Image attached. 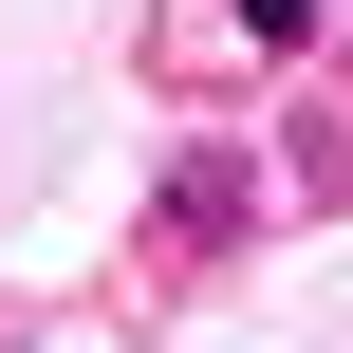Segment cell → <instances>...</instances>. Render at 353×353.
Returning <instances> with one entry per match:
<instances>
[{"mask_svg": "<svg viewBox=\"0 0 353 353\" xmlns=\"http://www.w3.org/2000/svg\"><path fill=\"white\" fill-rule=\"evenodd\" d=\"M242 37H316V0H242Z\"/></svg>", "mask_w": 353, "mask_h": 353, "instance_id": "6da1fadb", "label": "cell"}]
</instances>
